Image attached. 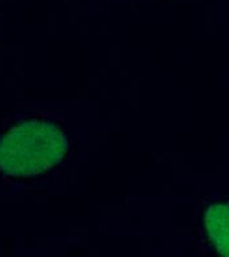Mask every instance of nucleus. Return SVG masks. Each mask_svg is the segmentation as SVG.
Segmentation results:
<instances>
[{"label": "nucleus", "mask_w": 229, "mask_h": 257, "mask_svg": "<svg viewBox=\"0 0 229 257\" xmlns=\"http://www.w3.org/2000/svg\"><path fill=\"white\" fill-rule=\"evenodd\" d=\"M67 150V137L55 123L22 121L0 137V172L16 179L37 176L61 162Z\"/></svg>", "instance_id": "f257e3e1"}, {"label": "nucleus", "mask_w": 229, "mask_h": 257, "mask_svg": "<svg viewBox=\"0 0 229 257\" xmlns=\"http://www.w3.org/2000/svg\"><path fill=\"white\" fill-rule=\"evenodd\" d=\"M206 232L219 256L229 257V203H213L204 212Z\"/></svg>", "instance_id": "f03ea898"}]
</instances>
